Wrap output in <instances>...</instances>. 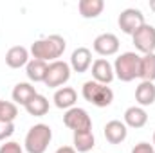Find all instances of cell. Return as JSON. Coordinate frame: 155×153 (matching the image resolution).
I'll return each instance as SVG.
<instances>
[{"label": "cell", "instance_id": "cell-1", "mask_svg": "<svg viewBox=\"0 0 155 153\" xmlns=\"http://www.w3.org/2000/svg\"><path fill=\"white\" fill-rule=\"evenodd\" d=\"M67 49V41L63 36L60 34H51V36H45V38L36 40L33 45H31V54L35 60H41L45 63H52V61H58V58L65 52Z\"/></svg>", "mask_w": 155, "mask_h": 153}, {"label": "cell", "instance_id": "cell-2", "mask_svg": "<svg viewBox=\"0 0 155 153\" xmlns=\"http://www.w3.org/2000/svg\"><path fill=\"white\" fill-rule=\"evenodd\" d=\"M52 141V130L49 124H35L29 128L27 135H25V151L27 153H45L49 144Z\"/></svg>", "mask_w": 155, "mask_h": 153}, {"label": "cell", "instance_id": "cell-3", "mask_svg": "<svg viewBox=\"0 0 155 153\" xmlns=\"http://www.w3.org/2000/svg\"><path fill=\"white\" fill-rule=\"evenodd\" d=\"M139 72H141V56L137 52H123L116 58L114 74L117 79L130 83L135 77H139Z\"/></svg>", "mask_w": 155, "mask_h": 153}, {"label": "cell", "instance_id": "cell-4", "mask_svg": "<svg viewBox=\"0 0 155 153\" xmlns=\"http://www.w3.org/2000/svg\"><path fill=\"white\" fill-rule=\"evenodd\" d=\"M81 94H83L85 101L92 103V105L97 106V108L110 106L112 101H114V92H112V88L107 86V85H101V83H97V81H94V79L83 83Z\"/></svg>", "mask_w": 155, "mask_h": 153}, {"label": "cell", "instance_id": "cell-5", "mask_svg": "<svg viewBox=\"0 0 155 153\" xmlns=\"http://www.w3.org/2000/svg\"><path fill=\"white\" fill-rule=\"evenodd\" d=\"M69 79H71V65H69L67 61L58 60V61L49 63L43 83H45L49 88H58V86L61 88V85H65Z\"/></svg>", "mask_w": 155, "mask_h": 153}, {"label": "cell", "instance_id": "cell-6", "mask_svg": "<svg viewBox=\"0 0 155 153\" xmlns=\"http://www.w3.org/2000/svg\"><path fill=\"white\" fill-rule=\"evenodd\" d=\"M63 124L69 130H72L74 133L76 132H92V119H90V115H88V112L85 108H79V106H74V108L65 112Z\"/></svg>", "mask_w": 155, "mask_h": 153}, {"label": "cell", "instance_id": "cell-7", "mask_svg": "<svg viewBox=\"0 0 155 153\" xmlns=\"http://www.w3.org/2000/svg\"><path fill=\"white\" fill-rule=\"evenodd\" d=\"M117 24H119V29L124 33V34H134L139 27H143L146 22H144V15L141 9H135V7H128V9H123L119 18H117Z\"/></svg>", "mask_w": 155, "mask_h": 153}, {"label": "cell", "instance_id": "cell-8", "mask_svg": "<svg viewBox=\"0 0 155 153\" xmlns=\"http://www.w3.org/2000/svg\"><path fill=\"white\" fill-rule=\"evenodd\" d=\"M132 40H134V45H135V49L139 52H143V54L155 52V27L153 25L144 24L143 27H139L132 34Z\"/></svg>", "mask_w": 155, "mask_h": 153}, {"label": "cell", "instance_id": "cell-9", "mask_svg": "<svg viewBox=\"0 0 155 153\" xmlns=\"http://www.w3.org/2000/svg\"><path fill=\"white\" fill-rule=\"evenodd\" d=\"M94 50L99 56H114L119 50V38L114 33H103L94 40Z\"/></svg>", "mask_w": 155, "mask_h": 153}, {"label": "cell", "instance_id": "cell-10", "mask_svg": "<svg viewBox=\"0 0 155 153\" xmlns=\"http://www.w3.org/2000/svg\"><path fill=\"white\" fill-rule=\"evenodd\" d=\"M92 77H94V81H97L101 85L112 83L114 77H116V74H114V65L108 60H105V58H97L92 63Z\"/></svg>", "mask_w": 155, "mask_h": 153}, {"label": "cell", "instance_id": "cell-11", "mask_svg": "<svg viewBox=\"0 0 155 153\" xmlns=\"http://www.w3.org/2000/svg\"><path fill=\"white\" fill-rule=\"evenodd\" d=\"M92 65V52L87 47H78L71 56V69L74 72H87Z\"/></svg>", "mask_w": 155, "mask_h": 153}, {"label": "cell", "instance_id": "cell-12", "mask_svg": "<svg viewBox=\"0 0 155 153\" xmlns=\"http://www.w3.org/2000/svg\"><path fill=\"white\" fill-rule=\"evenodd\" d=\"M126 135H128V128L124 122L114 119V121H108L105 124V139L110 144H121L126 139Z\"/></svg>", "mask_w": 155, "mask_h": 153}, {"label": "cell", "instance_id": "cell-13", "mask_svg": "<svg viewBox=\"0 0 155 153\" xmlns=\"http://www.w3.org/2000/svg\"><path fill=\"white\" fill-rule=\"evenodd\" d=\"M5 63L11 69H20L29 63V50L24 45H15L5 52Z\"/></svg>", "mask_w": 155, "mask_h": 153}, {"label": "cell", "instance_id": "cell-14", "mask_svg": "<svg viewBox=\"0 0 155 153\" xmlns=\"http://www.w3.org/2000/svg\"><path fill=\"white\" fill-rule=\"evenodd\" d=\"M76 101H78V94H76V90L71 88V86H61V88H58L54 92V105L58 108H61V110L74 108Z\"/></svg>", "mask_w": 155, "mask_h": 153}, {"label": "cell", "instance_id": "cell-15", "mask_svg": "<svg viewBox=\"0 0 155 153\" xmlns=\"http://www.w3.org/2000/svg\"><path fill=\"white\" fill-rule=\"evenodd\" d=\"M148 122V114L143 106H130L124 112V124L126 128H143Z\"/></svg>", "mask_w": 155, "mask_h": 153}, {"label": "cell", "instance_id": "cell-16", "mask_svg": "<svg viewBox=\"0 0 155 153\" xmlns=\"http://www.w3.org/2000/svg\"><path fill=\"white\" fill-rule=\"evenodd\" d=\"M135 101L139 106H152L155 103V85L152 81H141L135 88Z\"/></svg>", "mask_w": 155, "mask_h": 153}, {"label": "cell", "instance_id": "cell-17", "mask_svg": "<svg viewBox=\"0 0 155 153\" xmlns=\"http://www.w3.org/2000/svg\"><path fill=\"white\" fill-rule=\"evenodd\" d=\"M38 92H36V88L31 85V83H16L15 85V88H13V101H15V105H22V106H25L35 96H36Z\"/></svg>", "mask_w": 155, "mask_h": 153}, {"label": "cell", "instance_id": "cell-18", "mask_svg": "<svg viewBox=\"0 0 155 153\" xmlns=\"http://www.w3.org/2000/svg\"><path fill=\"white\" fill-rule=\"evenodd\" d=\"M78 9L83 18H97L105 9V2L103 0H79Z\"/></svg>", "mask_w": 155, "mask_h": 153}, {"label": "cell", "instance_id": "cell-19", "mask_svg": "<svg viewBox=\"0 0 155 153\" xmlns=\"http://www.w3.org/2000/svg\"><path fill=\"white\" fill-rule=\"evenodd\" d=\"M72 142H74L72 148L76 150V153H88L96 146V139L92 132H76Z\"/></svg>", "mask_w": 155, "mask_h": 153}, {"label": "cell", "instance_id": "cell-20", "mask_svg": "<svg viewBox=\"0 0 155 153\" xmlns=\"http://www.w3.org/2000/svg\"><path fill=\"white\" fill-rule=\"evenodd\" d=\"M47 67H49V63H45V61H41V60H29V63L25 65V74L27 77L31 79V81H35V83H40V81H43L45 79V74H47Z\"/></svg>", "mask_w": 155, "mask_h": 153}, {"label": "cell", "instance_id": "cell-21", "mask_svg": "<svg viewBox=\"0 0 155 153\" xmlns=\"http://www.w3.org/2000/svg\"><path fill=\"white\" fill-rule=\"evenodd\" d=\"M25 110L29 115H35V117H43V115L49 112V101L45 96H40L36 94L27 105H25Z\"/></svg>", "mask_w": 155, "mask_h": 153}, {"label": "cell", "instance_id": "cell-22", "mask_svg": "<svg viewBox=\"0 0 155 153\" xmlns=\"http://www.w3.org/2000/svg\"><path fill=\"white\" fill-rule=\"evenodd\" d=\"M139 77L143 81H155V52L141 56V72Z\"/></svg>", "mask_w": 155, "mask_h": 153}, {"label": "cell", "instance_id": "cell-23", "mask_svg": "<svg viewBox=\"0 0 155 153\" xmlns=\"http://www.w3.org/2000/svg\"><path fill=\"white\" fill-rule=\"evenodd\" d=\"M18 115V108L11 101H2L0 99V121L4 122H13Z\"/></svg>", "mask_w": 155, "mask_h": 153}, {"label": "cell", "instance_id": "cell-24", "mask_svg": "<svg viewBox=\"0 0 155 153\" xmlns=\"http://www.w3.org/2000/svg\"><path fill=\"white\" fill-rule=\"evenodd\" d=\"M13 133H15V124H13V122H4V121H0V141L9 139Z\"/></svg>", "mask_w": 155, "mask_h": 153}, {"label": "cell", "instance_id": "cell-25", "mask_svg": "<svg viewBox=\"0 0 155 153\" xmlns=\"http://www.w3.org/2000/svg\"><path fill=\"white\" fill-rule=\"evenodd\" d=\"M0 153H24V150H22V146L18 142L9 141V142H5V144L0 146Z\"/></svg>", "mask_w": 155, "mask_h": 153}, {"label": "cell", "instance_id": "cell-26", "mask_svg": "<svg viewBox=\"0 0 155 153\" xmlns=\"http://www.w3.org/2000/svg\"><path fill=\"white\" fill-rule=\"evenodd\" d=\"M132 153H155V148L150 142H139L132 148Z\"/></svg>", "mask_w": 155, "mask_h": 153}, {"label": "cell", "instance_id": "cell-27", "mask_svg": "<svg viewBox=\"0 0 155 153\" xmlns=\"http://www.w3.org/2000/svg\"><path fill=\"white\" fill-rule=\"evenodd\" d=\"M56 153H76V150L72 146H61V148L56 150Z\"/></svg>", "mask_w": 155, "mask_h": 153}, {"label": "cell", "instance_id": "cell-28", "mask_svg": "<svg viewBox=\"0 0 155 153\" xmlns=\"http://www.w3.org/2000/svg\"><path fill=\"white\" fill-rule=\"evenodd\" d=\"M150 9L155 13V0H150Z\"/></svg>", "mask_w": 155, "mask_h": 153}, {"label": "cell", "instance_id": "cell-29", "mask_svg": "<svg viewBox=\"0 0 155 153\" xmlns=\"http://www.w3.org/2000/svg\"><path fill=\"white\" fill-rule=\"evenodd\" d=\"M153 148H155V132H153Z\"/></svg>", "mask_w": 155, "mask_h": 153}]
</instances>
